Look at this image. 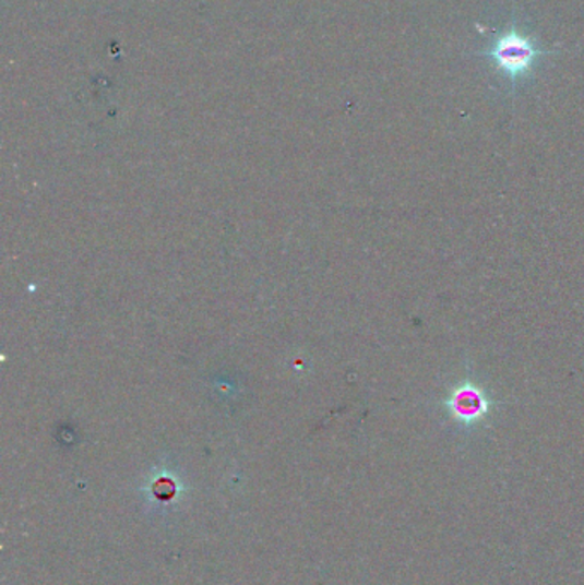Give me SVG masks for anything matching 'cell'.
Instances as JSON below:
<instances>
[{"label":"cell","instance_id":"7a4b0ae2","mask_svg":"<svg viewBox=\"0 0 584 585\" xmlns=\"http://www.w3.org/2000/svg\"><path fill=\"white\" fill-rule=\"evenodd\" d=\"M450 408L454 418L465 423H475L477 419L489 413V401L475 385H465L453 392V396L450 397Z\"/></svg>","mask_w":584,"mask_h":585},{"label":"cell","instance_id":"6da1fadb","mask_svg":"<svg viewBox=\"0 0 584 585\" xmlns=\"http://www.w3.org/2000/svg\"><path fill=\"white\" fill-rule=\"evenodd\" d=\"M544 53L537 41L516 28H509L487 48L486 56L505 77L517 81L533 71Z\"/></svg>","mask_w":584,"mask_h":585}]
</instances>
